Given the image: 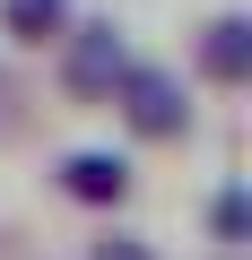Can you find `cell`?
<instances>
[{"instance_id": "1", "label": "cell", "mask_w": 252, "mask_h": 260, "mask_svg": "<svg viewBox=\"0 0 252 260\" xmlns=\"http://www.w3.org/2000/svg\"><path fill=\"white\" fill-rule=\"evenodd\" d=\"M113 104H122V121H131L139 139H183V130H191L183 78L174 70H148V61H131V70L113 78Z\"/></svg>"}, {"instance_id": "2", "label": "cell", "mask_w": 252, "mask_h": 260, "mask_svg": "<svg viewBox=\"0 0 252 260\" xmlns=\"http://www.w3.org/2000/svg\"><path fill=\"white\" fill-rule=\"evenodd\" d=\"M131 70V44H122L113 26H78L70 35V52H61V78H70V95H113V78Z\"/></svg>"}, {"instance_id": "3", "label": "cell", "mask_w": 252, "mask_h": 260, "mask_svg": "<svg viewBox=\"0 0 252 260\" xmlns=\"http://www.w3.org/2000/svg\"><path fill=\"white\" fill-rule=\"evenodd\" d=\"M61 191L87 200V208H122L131 200V165L104 156V148H78V156H61Z\"/></svg>"}, {"instance_id": "4", "label": "cell", "mask_w": 252, "mask_h": 260, "mask_svg": "<svg viewBox=\"0 0 252 260\" xmlns=\"http://www.w3.org/2000/svg\"><path fill=\"white\" fill-rule=\"evenodd\" d=\"M200 70H209L217 87H243V78H252V18H209V35H200Z\"/></svg>"}, {"instance_id": "5", "label": "cell", "mask_w": 252, "mask_h": 260, "mask_svg": "<svg viewBox=\"0 0 252 260\" xmlns=\"http://www.w3.org/2000/svg\"><path fill=\"white\" fill-rule=\"evenodd\" d=\"M0 26H9L18 44H52L70 26V0H0Z\"/></svg>"}, {"instance_id": "6", "label": "cell", "mask_w": 252, "mask_h": 260, "mask_svg": "<svg viewBox=\"0 0 252 260\" xmlns=\"http://www.w3.org/2000/svg\"><path fill=\"white\" fill-rule=\"evenodd\" d=\"M209 225H217V243H243V225H252V208H243V191H217V208H209Z\"/></svg>"}, {"instance_id": "7", "label": "cell", "mask_w": 252, "mask_h": 260, "mask_svg": "<svg viewBox=\"0 0 252 260\" xmlns=\"http://www.w3.org/2000/svg\"><path fill=\"white\" fill-rule=\"evenodd\" d=\"M87 260H157V251H148V243H139V234H104V243H96V251H87Z\"/></svg>"}]
</instances>
